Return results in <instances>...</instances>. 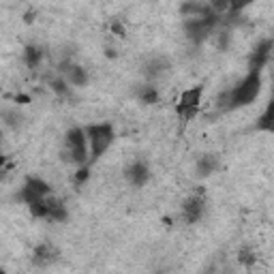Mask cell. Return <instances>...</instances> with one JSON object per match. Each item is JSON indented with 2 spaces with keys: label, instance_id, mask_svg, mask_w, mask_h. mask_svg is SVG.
Wrapping results in <instances>:
<instances>
[{
  "label": "cell",
  "instance_id": "obj_25",
  "mask_svg": "<svg viewBox=\"0 0 274 274\" xmlns=\"http://www.w3.org/2000/svg\"><path fill=\"white\" fill-rule=\"evenodd\" d=\"M37 9H28V11H24V15H22V19H24V24H35L37 22Z\"/></svg>",
  "mask_w": 274,
  "mask_h": 274
},
{
  "label": "cell",
  "instance_id": "obj_22",
  "mask_svg": "<svg viewBox=\"0 0 274 274\" xmlns=\"http://www.w3.org/2000/svg\"><path fill=\"white\" fill-rule=\"evenodd\" d=\"M109 33L114 35L116 39H127V26L120 22V19H111L109 24Z\"/></svg>",
  "mask_w": 274,
  "mask_h": 274
},
{
  "label": "cell",
  "instance_id": "obj_16",
  "mask_svg": "<svg viewBox=\"0 0 274 274\" xmlns=\"http://www.w3.org/2000/svg\"><path fill=\"white\" fill-rule=\"evenodd\" d=\"M137 99H139V103H144V105H157L159 101H161V90L157 84H141L137 88Z\"/></svg>",
  "mask_w": 274,
  "mask_h": 274
},
{
  "label": "cell",
  "instance_id": "obj_3",
  "mask_svg": "<svg viewBox=\"0 0 274 274\" xmlns=\"http://www.w3.org/2000/svg\"><path fill=\"white\" fill-rule=\"evenodd\" d=\"M65 148L73 157V165H77V167L90 165V144L86 137V129H82V127L69 129L65 133Z\"/></svg>",
  "mask_w": 274,
  "mask_h": 274
},
{
  "label": "cell",
  "instance_id": "obj_15",
  "mask_svg": "<svg viewBox=\"0 0 274 274\" xmlns=\"http://www.w3.org/2000/svg\"><path fill=\"white\" fill-rule=\"evenodd\" d=\"M22 58H24V65H26L28 69H37L39 65L43 63V58H45V49H43L41 45L28 43V45L24 47Z\"/></svg>",
  "mask_w": 274,
  "mask_h": 274
},
{
  "label": "cell",
  "instance_id": "obj_2",
  "mask_svg": "<svg viewBox=\"0 0 274 274\" xmlns=\"http://www.w3.org/2000/svg\"><path fill=\"white\" fill-rule=\"evenodd\" d=\"M86 137L90 144V165L109 150V146L116 139V131L109 123H99V125H88L86 127Z\"/></svg>",
  "mask_w": 274,
  "mask_h": 274
},
{
  "label": "cell",
  "instance_id": "obj_1",
  "mask_svg": "<svg viewBox=\"0 0 274 274\" xmlns=\"http://www.w3.org/2000/svg\"><path fill=\"white\" fill-rule=\"evenodd\" d=\"M263 86V71H249V73L240 79V82L229 88V109H240L249 107L251 103H255Z\"/></svg>",
  "mask_w": 274,
  "mask_h": 274
},
{
  "label": "cell",
  "instance_id": "obj_4",
  "mask_svg": "<svg viewBox=\"0 0 274 274\" xmlns=\"http://www.w3.org/2000/svg\"><path fill=\"white\" fill-rule=\"evenodd\" d=\"M201 99H204V86L201 84L191 86L180 95L178 103H176V114H178V118L182 120V123H189V120H193L199 114Z\"/></svg>",
  "mask_w": 274,
  "mask_h": 274
},
{
  "label": "cell",
  "instance_id": "obj_13",
  "mask_svg": "<svg viewBox=\"0 0 274 274\" xmlns=\"http://www.w3.org/2000/svg\"><path fill=\"white\" fill-rule=\"evenodd\" d=\"M65 79L69 82L71 88H86L90 84V75H88L86 67H82V65H73V67H71L69 73L65 75Z\"/></svg>",
  "mask_w": 274,
  "mask_h": 274
},
{
  "label": "cell",
  "instance_id": "obj_29",
  "mask_svg": "<svg viewBox=\"0 0 274 274\" xmlns=\"http://www.w3.org/2000/svg\"><path fill=\"white\" fill-rule=\"evenodd\" d=\"M0 274H7V272H5V270H3V272H0Z\"/></svg>",
  "mask_w": 274,
  "mask_h": 274
},
{
  "label": "cell",
  "instance_id": "obj_19",
  "mask_svg": "<svg viewBox=\"0 0 274 274\" xmlns=\"http://www.w3.org/2000/svg\"><path fill=\"white\" fill-rule=\"evenodd\" d=\"M28 212H30V217H33V219H45V221L49 219V208H47V204H45V199L30 204V206H28Z\"/></svg>",
  "mask_w": 274,
  "mask_h": 274
},
{
  "label": "cell",
  "instance_id": "obj_12",
  "mask_svg": "<svg viewBox=\"0 0 274 274\" xmlns=\"http://www.w3.org/2000/svg\"><path fill=\"white\" fill-rule=\"evenodd\" d=\"M255 131H259V133H272L274 135V97L268 101L266 109H263L261 116L257 118Z\"/></svg>",
  "mask_w": 274,
  "mask_h": 274
},
{
  "label": "cell",
  "instance_id": "obj_20",
  "mask_svg": "<svg viewBox=\"0 0 274 274\" xmlns=\"http://www.w3.org/2000/svg\"><path fill=\"white\" fill-rule=\"evenodd\" d=\"M67 219H69V210L65 208V204H60V206L49 210V219L47 221H52V223H65Z\"/></svg>",
  "mask_w": 274,
  "mask_h": 274
},
{
  "label": "cell",
  "instance_id": "obj_26",
  "mask_svg": "<svg viewBox=\"0 0 274 274\" xmlns=\"http://www.w3.org/2000/svg\"><path fill=\"white\" fill-rule=\"evenodd\" d=\"M13 101H15V105H28V103H33V97L26 95V93H17L13 97Z\"/></svg>",
  "mask_w": 274,
  "mask_h": 274
},
{
  "label": "cell",
  "instance_id": "obj_24",
  "mask_svg": "<svg viewBox=\"0 0 274 274\" xmlns=\"http://www.w3.org/2000/svg\"><path fill=\"white\" fill-rule=\"evenodd\" d=\"M3 118H5V125L7 127H13V129H17L19 120H22V116H19L17 111H11V109H5L3 111Z\"/></svg>",
  "mask_w": 274,
  "mask_h": 274
},
{
  "label": "cell",
  "instance_id": "obj_28",
  "mask_svg": "<svg viewBox=\"0 0 274 274\" xmlns=\"http://www.w3.org/2000/svg\"><path fill=\"white\" fill-rule=\"evenodd\" d=\"M161 221H163V225H165V227H171V225H174V217H163Z\"/></svg>",
  "mask_w": 274,
  "mask_h": 274
},
{
  "label": "cell",
  "instance_id": "obj_27",
  "mask_svg": "<svg viewBox=\"0 0 274 274\" xmlns=\"http://www.w3.org/2000/svg\"><path fill=\"white\" fill-rule=\"evenodd\" d=\"M103 54H105V58H107V60H116V58L120 56V52H118V49H116V47H111V45H105Z\"/></svg>",
  "mask_w": 274,
  "mask_h": 274
},
{
  "label": "cell",
  "instance_id": "obj_18",
  "mask_svg": "<svg viewBox=\"0 0 274 274\" xmlns=\"http://www.w3.org/2000/svg\"><path fill=\"white\" fill-rule=\"evenodd\" d=\"M238 263L240 266H245V268H253L257 263V253L249 249V247H242L238 251Z\"/></svg>",
  "mask_w": 274,
  "mask_h": 274
},
{
  "label": "cell",
  "instance_id": "obj_21",
  "mask_svg": "<svg viewBox=\"0 0 274 274\" xmlns=\"http://www.w3.org/2000/svg\"><path fill=\"white\" fill-rule=\"evenodd\" d=\"M90 180V165H84V167H77V171L73 174V185L79 189V187H84L86 182Z\"/></svg>",
  "mask_w": 274,
  "mask_h": 274
},
{
  "label": "cell",
  "instance_id": "obj_11",
  "mask_svg": "<svg viewBox=\"0 0 274 274\" xmlns=\"http://www.w3.org/2000/svg\"><path fill=\"white\" fill-rule=\"evenodd\" d=\"M56 257H58V251H56V247L49 245V242H41V245H37L33 251V263L39 268L49 266Z\"/></svg>",
  "mask_w": 274,
  "mask_h": 274
},
{
  "label": "cell",
  "instance_id": "obj_17",
  "mask_svg": "<svg viewBox=\"0 0 274 274\" xmlns=\"http://www.w3.org/2000/svg\"><path fill=\"white\" fill-rule=\"evenodd\" d=\"M49 86H52V93H54L56 97H60V99H69V97H71V90H73V88L69 86V82H67V79H65L63 75L54 77V79H52V84H49Z\"/></svg>",
  "mask_w": 274,
  "mask_h": 274
},
{
  "label": "cell",
  "instance_id": "obj_7",
  "mask_svg": "<svg viewBox=\"0 0 274 274\" xmlns=\"http://www.w3.org/2000/svg\"><path fill=\"white\" fill-rule=\"evenodd\" d=\"M150 176H152L150 167H148V163H144V161H133L131 165L125 167V178L133 189L146 187L150 182Z\"/></svg>",
  "mask_w": 274,
  "mask_h": 274
},
{
  "label": "cell",
  "instance_id": "obj_23",
  "mask_svg": "<svg viewBox=\"0 0 274 274\" xmlns=\"http://www.w3.org/2000/svg\"><path fill=\"white\" fill-rule=\"evenodd\" d=\"M229 45H231V33H229V30H221V33H219V39H217L219 52H227Z\"/></svg>",
  "mask_w": 274,
  "mask_h": 274
},
{
  "label": "cell",
  "instance_id": "obj_6",
  "mask_svg": "<svg viewBox=\"0 0 274 274\" xmlns=\"http://www.w3.org/2000/svg\"><path fill=\"white\" fill-rule=\"evenodd\" d=\"M272 52H274V39H270V37L261 39L249 56V71H263V67L270 63Z\"/></svg>",
  "mask_w": 274,
  "mask_h": 274
},
{
  "label": "cell",
  "instance_id": "obj_10",
  "mask_svg": "<svg viewBox=\"0 0 274 274\" xmlns=\"http://www.w3.org/2000/svg\"><path fill=\"white\" fill-rule=\"evenodd\" d=\"M169 69H171V63H169L167 58H163V56H155V58L146 60V65H144V75L150 79L152 84H155L157 79H159L161 75H165Z\"/></svg>",
  "mask_w": 274,
  "mask_h": 274
},
{
  "label": "cell",
  "instance_id": "obj_8",
  "mask_svg": "<svg viewBox=\"0 0 274 274\" xmlns=\"http://www.w3.org/2000/svg\"><path fill=\"white\" fill-rule=\"evenodd\" d=\"M185 35L193 45H204L208 41V37L212 35V30L204 24L201 17H191V19H185Z\"/></svg>",
  "mask_w": 274,
  "mask_h": 274
},
{
  "label": "cell",
  "instance_id": "obj_14",
  "mask_svg": "<svg viewBox=\"0 0 274 274\" xmlns=\"http://www.w3.org/2000/svg\"><path fill=\"white\" fill-rule=\"evenodd\" d=\"M24 187H26L28 191H33L39 199H45V197L52 195V185H49V182H45L43 178H39V176H28V178L24 180Z\"/></svg>",
  "mask_w": 274,
  "mask_h": 274
},
{
  "label": "cell",
  "instance_id": "obj_9",
  "mask_svg": "<svg viewBox=\"0 0 274 274\" xmlns=\"http://www.w3.org/2000/svg\"><path fill=\"white\" fill-rule=\"evenodd\" d=\"M221 169V159L215 155V152H206V155H201L195 163V176L199 180H206L210 176H215L217 171Z\"/></svg>",
  "mask_w": 274,
  "mask_h": 274
},
{
  "label": "cell",
  "instance_id": "obj_5",
  "mask_svg": "<svg viewBox=\"0 0 274 274\" xmlns=\"http://www.w3.org/2000/svg\"><path fill=\"white\" fill-rule=\"evenodd\" d=\"M180 212H182V221H185L187 225H195V223H199L206 215V197L204 195L187 197L182 201Z\"/></svg>",
  "mask_w": 274,
  "mask_h": 274
}]
</instances>
